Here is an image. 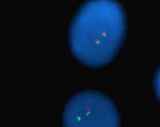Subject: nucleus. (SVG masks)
<instances>
[{
  "label": "nucleus",
  "instance_id": "1",
  "mask_svg": "<svg viewBox=\"0 0 160 127\" xmlns=\"http://www.w3.org/2000/svg\"><path fill=\"white\" fill-rule=\"evenodd\" d=\"M126 9L118 0H88L82 3L68 27L70 52L83 66L106 67L114 61L126 40Z\"/></svg>",
  "mask_w": 160,
  "mask_h": 127
},
{
  "label": "nucleus",
  "instance_id": "2",
  "mask_svg": "<svg viewBox=\"0 0 160 127\" xmlns=\"http://www.w3.org/2000/svg\"><path fill=\"white\" fill-rule=\"evenodd\" d=\"M62 127H121L119 110L110 97L98 89L78 92L67 101Z\"/></svg>",
  "mask_w": 160,
  "mask_h": 127
}]
</instances>
